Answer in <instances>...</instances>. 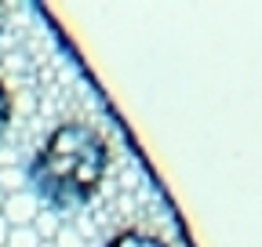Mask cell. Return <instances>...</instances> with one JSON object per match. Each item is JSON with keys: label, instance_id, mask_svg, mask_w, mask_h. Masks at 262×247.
<instances>
[{"label": "cell", "instance_id": "cell-1", "mask_svg": "<svg viewBox=\"0 0 262 247\" xmlns=\"http://www.w3.org/2000/svg\"><path fill=\"white\" fill-rule=\"evenodd\" d=\"M110 167L106 138L91 124H58L48 142L37 149V157L26 164V185L37 193L40 207L51 214H73L88 207Z\"/></svg>", "mask_w": 262, "mask_h": 247}, {"label": "cell", "instance_id": "cell-2", "mask_svg": "<svg viewBox=\"0 0 262 247\" xmlns=\"http://www.w3.org/2000/svg\"><path fill=\"white\" fill-rule=\"evenodd\" d=\"M40 214V200L33 189H18L4 196V207H0V218H4L11 229L15 226H33V218Z\"/></svg>", "mask_w": 262, "mask_h": 247}, {"label": "cell", "instance_id": "cell-3", "mask_svg": "<svg viewBox=\"0 0 262 247\" xmlns=\"http://www.w3.org/2000/svg\"><path fill=\"white\" fill-rule=\"evenodd\" d=\"M106 247H168V243L149 236V233H142V229H124L113 240H106Z\"/></svg>", "mask_w": 262, "mask_h": 247}, {"label": "cell", "instance_id": "cell-4", "mask_svg": "<svg viewBox=\"0 0 262 247\" xmlns=\"http://www.w3.org/2000/svg\"><path fill=\"white\" fill-rule=\"evenodd\" d=\"M58 226H62V218L58 214H51L48 207H40V214L33 218V233L40 236V243H48V240H55V233H58Z\"/></svg>", "mask_w": 262, "mask_h": 247}, {"label": "cell", "instance_id": "cell-5", "mask_svg": "<svg viewBox=\"0 0 262 247\" xmlns=\"http://www.w3.org/2000/svg\"><path fill=\"white\" fill-rule=\"evenodd\" d=\"M4 247H44V243H40L37 233H33V226H15V229H8V243Z\"/></svg>", "mask_w": 262, "mask_h": 247}, {"label": "cell", "instance_id": "cell-6", "mask_svg": "<svg viewBox=\"0 0 262 247\" xmlns=\"http://www.w3.org/2000/svg\"><path fill=\"white\" fill-rule=\"evenodd\" d=\"M51 243H55V247H84V236H80V229H73V226H66V222H62Z\"/></svg>", "mask_w": 262, "mask_h": 247}, {"label": "cell", "instance_id": "cell-7", "mask_svg": "<svg viewBox=\"0 0 262 247\" xmlns=\"http://www.w3.org/2000/svg\"><path fill=\"white\" fill-rule=\"evenodd\" d=\"M8 120H11V95H8V87L0 84V131L8 128Z\"/></svg>", "mask_w": 262, "mask_h": 247}, {"label": "cell", "instance_id": "cell-8", "mask_svg": "<svg viewBox=\"0 0 262 247\" xmlns=\"http://www.w3.org/2000/svg\"><path fill=\"white\" fill-rule=\"evenodd\" d=\"M8 229H11V226H8L4 218H0V247H4V243H8Z\"/></svg>", "mask_w": 262, "mask_h": 247}, {"label": "cell", "instance_id": "cell-9", "mask_svg": "<svg viewBox=\"0 0 262 247\" xmlns=\"http://www.w3.org/2000/svg\"><path fill=\"white\" fill-rule=\"evenodd\" d=\"M0 207H4V193H0Z\"/></svg>", "mask_w": 262, "mask_h": 247}]
</instances>
